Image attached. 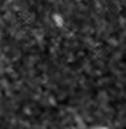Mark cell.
Returning a JSON list of instances; mask_svg holds the SVG:
<instances>
[{
  "mask_svg": "<svg viewBox=\"0 0 126 129\" xmlns=\"http://www.w3.org/2000/svg\"><path fill=\"white\" fill-rule=\"evenodd\" d=\"M96 129H107V128H96Z\"/></svg>",
  "mask_w": 126,
  "mask_h": 129,
  "instance_id": "obj_1",
  "label": "cell"
}]
</instances>
